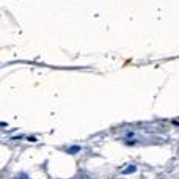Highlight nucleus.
I'll list each match as a JSON object with an SVG mask.
<instances>
[{
	"label": "nucleus",
	"instance_id": "f257e3e1",
	"mask_svg": "<svg viewBox=\"0 0 179 179\" xmlns=\"http://www.w3.org/2000/svg\"><path fill=\"white\" fill-rule=\"evenodd\" d=\"M137 171V166L135 165H129L126 170H123V174H129V173H135Z\"/></svg>",
	"mask_w": 179,
	"mask_h": 179
},
{
	"label": "nucleus",
	"instance_id": "f03ea898",
	"mask_svg": "<svg viewBox=\"0 0 179 179\" xmlns=\"http://www.w3.org/2000/svg\"><path fill=\"white\" fill-rule=\"evenodd\" d=\"M14 179H28V176H27V174H24V173H21V174H18Z\"/></svg>",
	"mask_w": 179,
	"mask_h": 179
},
{
	"label": "nucleus",
	"instance_id": "7ed1b4c3",
	"mask_svg": "<svg viewBox=\"0 0 179 179\" xmlns=\"http://www.w3.org/2000/svg\"><path fill=\"white\" fill-rule=\"evenodd\" d=\"M79 149H80L79 146H74V148H71V149H69V152H77Z\"/></svg>",
	"mask_w": 179,
	"mask_h": 179
}]
</instances>
